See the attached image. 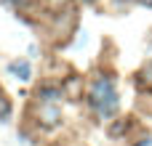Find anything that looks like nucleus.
<instances>
[{
	"mask_svg": "<svg viewBox=\"0 0 152 146\" xmlns=\"http://www.w3.org/2000/svg\"><path fill=\"white\" fill-rule=\"evenodd\" d=\"M88 104L102 114V117H110V114H115V109H118V93H115V82H112V77H96L94 80V85H91V90H88Z\"/></svg>",
	"mask_w": 152,
	"mask_h": 146,
	"instance_id": "nucleus-1",
	"label": "nucleus"
},
{
	"mask_svg": "<svg viewBox=\"0 0 152 146\" xmlns=\"http://www.w3.org/2000/svg\"><path fill=\"white\" fill-rule=\"evenodd\" d=\"M61 120V112L53 101H40V109H37V122L45 125V128H53L56 122Z\"/></svg>",
	"mask_w": 152,
	"mask_h": 146,
	"instance_id": "nucleus-2",
	"label": "nucleus"
},
{
	"mask_svg": "<svg viewBox=\"0 0 152 146\" xmlns=\"http://www.w3.org/2000/svg\"><path fill=\"white\" fill-rule=\"evenodd\" d=\"M136 85H139L142 90H152V59L139 69V74H136Z\"/></svg>",
	"mask_w": 152,
	"mask_h": 146,
	"instance_id": "nucleus-3",
	"label": "nucleus"
},
{
	"mask_svg": "<svg viewBox=\"0 0 152 146\" xmlns=\"http://www.w3.org/2000/svg\"><path fill=\"white\" fill-rule=\"evenodd\" d=\"M8 69H11V74H16L19 80H29L32 77V69H29V61H11L8 64Z\"/></svg>",
	"mask_w": 152,
	"mask_h": 146,
	"instance_id": "nucleus-4",
	"label": "nucleus"
},
{
	"mask_svg": "<svg viewBox=\"0 0 152 146\" xmlns=\"http://www.w3.org/2000/svg\"><path fill=\"white\" fill-rule=\"evenodd\" d=\"M56 98H61V90L59 88H53V85L37 88V101H56Z\"/></svg>",
	"mask_w": 152,
	"mask_h": 146,
	"instance_id": "nucleus-5",
	"label": "nucleus"
},
{
	"mask_svg": "<svg viewBox=\"0 0 152 146\" xmlns=\"http://www.w3.org/2000/svg\"><path fill=\"white\" fill-rule=\"evenodd\" d=\"M8 112H11V104H8L5 98H0V120H5V117H8Z\"/></svg>",
	"mask_w": 152,
	"mask_h": 146,
	"instance_id": "nucleus-6",
	"label": "nucleus"
},
{
	"mask_svg": "<svg viewBox=\"0 0 152 146\" xmlns=\"http://www.w3.org/2000/svg\"><path fill=\"white\" fill-rule=\"evenodd\" d=\"M123 130H126V122H118V125H112V128H110V136H120Z\"/></svg>",
	"mask_w": 152,
	"mask_h": 146,
	"instance_id": "nucleus-7",
	"label": "nucleus"
},
{
	"mask_svg": "<svg viewBox=\"0 0 152 146\" xmlns=\"http://www.w3.org/2000/svg\"><path fill=\"white\" fill-rule=\"evenodd\" d=\"M136 3H142V5H152V0H136Z\"/></svg>",
	"mask_w": 152,
	"mask_h": 146,
	"instance_id": "nucleus-8",
	"label": "nucleus"
},
{
	"mask_svg": "<svg viewBox=\"0 0 152 146\" xmlns=\"http://www.w3.org/2000/svg\"><path fill=\"white\" fill-rule=\"evenodd\" d=\"M83 3H94V0H83Z\"/></svg>",
	"mask_w": 152,
	"mask_h": 146,
	"instance_id": "nucleus-9",
	"label": "nucleus"
}]
</instances>
